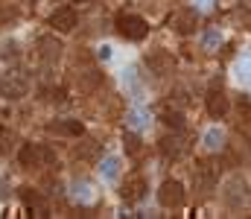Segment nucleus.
<instances>
[{"mask_svg": "<svg viewBox=\"0 0 251 219\" xmlns=\"http://www.w3.org/2000/svg\"><path fill=\"white\" fill-rule=\"evenodd\" d=\"M222 199L228 208H243L251 202V190H249V181L243 175H234L225 181V190H222Z\"/></svg>", "mask_w": 251, "mask_h": 219, "instance_id": "1", "label": "nucleus"}, {"mask_svg": "<svg viewBox=\"0 0 251 219\" xmlns=\"http://www.w3.org/2000/svg\"><path fill=\"white\" fill-rule=\"evenodd\" d=\"M26 91H29V82H26L24 71H9L0 79V94L6 99H21V97H26Z\"/></svg>", "mask_w": 251, "mask_h": 219, "instance_id": "2", "label": "nucleus"}, {"mask_svg": "<svg viewBox=\"0 0 251 219\" xmlns=\"http://www.w3.org/2000/svg\"><path fill=\"white\" fill-rule=\"evenodd\" d=\"M21 164H24V167H53V164H56V152H53L50 146L26 144L21 149Z\"/></svg>", "mask_w": 251, "mask_h": 219, "instance_id": "3", "label": "nucleus"}, {"mask_svg": "<svg viewBox=\"0 0 251 219\" xmlns=\"http://www.w3.org/2000/svg\"><path fill=\"white\" fill-rule=\"evenodd\" d=\"M117 32L128 41H140V38H146L149 26H146V21L140 15H120L117 18Z\"/></svg>", "mask_w": 251, "mask_h": 219, "instance_id": "4", "label": "nucleus"}, {"mask_svg": "<svg viewBox=\"0 0 251 219\" xmlns=\"http://www.w3.org/2000/svg\"><path fill=\"white\" fill-rule=\"evenodd\" d=\"M193 184H196V190L210 193V190L216 187V167H213L210 161H199V164L193 167Z\"/></svg>", "mask_w": 251, "mask_h": 219, "instance_id": "5", "label": "nucleus"}, {"mask_svg": "<svg viewBox=\"0 0 251 219\" xmlns=\"http://www.w3.org/2000/svg\"><path fill=\"white\" fill-rule=\"evenodd\" d=\"M158 202H161L164 208H181V205H184V184L176 181V178L164 181L161 190H158Z\"/></svg>", "mask_w": 251, "mask_h": 219, "instance_id": "6", "label": "nucleus"}, {"mask_svg": "<svg viewBox=\"0 0 251 219\" xmlns=\"http://www.w3.org/2000/svg\"><path fill=\"white\" fill-rule=\"evenodd\" d=\"M38 56H41V62H47V65H56L59 59H62V41L56 38V35H41L38 38Z\"/></svg>", "mask_w": 251, "mask_h": 219, "instance_id": "7", "label": "nucleus"}, {"mask_svg": "<svg viewBox=\"0 0 251 219\" xmlns=\"http://www.w3.org/2000/svg\"><path fill=\"white\" fill-rule=\"evenodd\" d=\"M146 68H149V73H155V76H164V73H170L176 68V59H173L170 50H152L146 56Z\"/></svg>", "mask_w": 251, "mask_h": 219, "instance_id": "8", "label": "nucleus"}, {"mask_svg": "<svg viewBox=\"0 0 251 219\" xmlns=\"http://www.w3.org/2000/svg\"><path fill=\"white\" fill-rule=\"evenodd\" d=\"M228 108H231L228 94H225L222 88H210V91H207V114H210V117H225Z\"/></svg>", "mask_w": 251, "mask_h": 219, "instance_id": "9", "label": "nucleus"}, {"mask_svg": "<svg viewBox=\"0 0 251 219\" xmlns=\"http://www.w3.org/2000/svg\"><path fill=\"white\" fill-rule=\"evenodd\" d=\"M184 152H187V141L181 135H167L161 141V155L167 161H178V158H184Z\"/></svg>", "mask_w": 251, "mask_h": 219, "instance_id": "10", "label": "nucleus"}, {"mask_svg": "<svg viewBox=\"0 0 251 219\" xmlns=\"http://www.w3.org/2000/svg\"><path fill=\"white\" fill-rule=\"evenodd\" d=\"M196 24H199V12H196V9H181V12L173 18V26H176L178 35H190V32L196 29Z\"/></svg>", "mask_w": 251, "mask_h": 219, "instance_id": "11", "label": "nucleus"}, {"mask_svg": "<svg viewBox=\"0 0 251 219\" xmlns=\"http://www.w3.org/2000/svg\"><path fill=\"white\" fill-rule=\"evenodd\" d=\"M120 193H123L126 202H140L143 193H146V178H143V175H131V178H126V184H123Z\"/></svg>", "mask_w": 251, "mask_h": 219, "instance_id": "12", "label": "nucleus"}, {"mask_svg": "<svg viewBox=\"0 0 251 219\" xmlns=\"http://www.w3.org/2000/svg\"><path fill=\"white\" fill-rule=\"evenodd\" d=\"M21 199H24V205L32 211V217H38V219H44L47 217V205H44V199L35 193V190H29V187H24L21 190Z\"/></svg>", "mask_w": 251, "mask_h": 219, "instance_id": "13", "label": "nucleus"}, {"mask_svg": "<svg viewBox=\"0 0 251 219\" xmlns=\"http://www.w3.org/2000/svg\"><path fill=\"white\" fill-rule=\"evenodd\" d=\"M100 82H102V73L97 71V68H82V71L76 73V85L82 91H94Z\"/></svg>", "mask_w": 251, "mask_h": 219, "instance_id": "14", "label": "nucleus"}, {"mask_svg": "<svg viewBox=\"0 0 251 219\" xmlns=\"http://www.w3.org/2000/svg\"><path fill=\"white\" fill-rule=\"evenodd\" d=\"M50 24H53L59 32H70V29L76 26V12H73V9H59V12H53Z\"/></svg>", "mask_w": 251, "mask_h": 219, "instance_id": "15", "label": "nucleus"}, {"mask_svg": "<svg viewBox=\"0 0 251 219\" xmlns=\"http://www.w3.org/2000/svg\"><path fill=\"white\" fill-rule=\"evenodd\" d=\"M47 129H50V132H59V135H70V138H82V132H85V126H82L79 120H62V123H50Z\"/></svg>", "mask_w": 251, "mask_h": 219, "instance_id": "16", "label": "nucleus"}, {"mask_svg": "<svg viewBox=\"0 0 251 219\" xmlns=\"http://www.w3.org/2000/svg\"><path fill=\"white\" fill-rule=\"evenodd\" d=\"M76 158H82V161H97L100 158V144L97 141H82V144L76 146Z\"/></svg>", "mask_w": 251, "mask_h": 219, "instance_id": "17", "label": "nucleus"}, {"mask_svg": "<svg viewBox=\"0 0 251 219\" xmlns=\"http://www.w3.org/2000/svg\"><path fill=\"white\" fill-rule=\"evenodd\" d=\"M73 196H76V202L91 205V202H94V187H91L88 181H76V184H73Z\"/></svg>", "mask_w": 251, "mask_h": 219, "instance_id": "18", "label": "nucleus"}, {"mask_svg": "<svg viewBox=\"0 0 251 219\" xmlns=\"http://www.w3.org/2000/svg\"><path fill=\"white\" fill-rule=\"evenodd\" d=\"M100 172H102V178H117L120 175V158H105L102 161V167H100Z\"/></svg>", "mask_w": 251, "mask_h": 219, "instance_id": "19", "label": "nucleus"}, {"mask_svg": "<svg viewBox=\"0 0 251 219\" xmlns=\"http://www.w3.org/2000/svg\"><path fill=\"white\" fill-rule=\"evenodd\" d=\"M222 144H225V135L219 129H207L204 132V146L207 149H222Z\"/></svg>", "mask_w": 251, "mask_h": 219, "instance_id": "20", "label": "nucleus"}, {"mask_svg": "<svg viewBox=\"0 0 251 219\" xmlns=\"http://www.w3.org/2000/svg\"><path fill=\"white\" fill-rule=\"evenodd\" d=\"M201 44H204V50H216V47L222 44V35H219V29H207V32L201 35Z\"/></svg>", "mask_w": 251, "mask_h": 219, "instance_id": "21", "label": "nucleus"}, {"mask_svg": "<svg viewBox=\"0 0 251 219\" xmlns=\"http://www.w3.org/2000/svg\"><path fill=\"white\" fill-rule=\"evenodd\" d=\"M12 144H15V135L6 126H0V155H9L12 152Z\"/></svg>", "mask_w": 251, "mask_h": 219, "instance_id": "22", "label": "nucleus"}, {"mask_svg": "<svg viewBox=\"0 0 251 219\" xmlns=\"http://www.w3.org/2000/svg\"><path fill=\"white\" fill-rule=\"evenodd\" d=\"M161 120H164L170 129H176V132H178V129H184V117H181V111H167Z\"/></svg>", "mask_w": 251, "mask_h": 219, "instance_id": "23", "label": "nucleus"}, {"mask_svg": "<svg viewBox=\"0 0 251 219\" xmlns=\"http://www.w3.org/2000/svg\"><path fill=\"white\" fill-rule=\"evenodd\" d=\"M123 144H126V152H128V155H140V138H137L134 132H126Z\"/></svg>", "mask_w": 251, "mask_h": 219, "instance_id": "24", "label": "nucleus"}, {"mask_svg": "<svg viewBox=\"0 0 251 219\" xmlns=\"http://www.w3.org/2000/svg\"><path fill=\"white\" fill-rule=\"evenodd\" d=\"M15 56H18V44L15 41H6L0 47V59H15Z\"/></svg>", "mask_w": 251, "mask_h": 219, "instance_id": "25", "label": "nucleus"}, {"mask_svg": "<svg viewBox=\"0 0 251 219\" xmlns=\"http://www.w3.org/2000/svg\"><path fill=\"white\" fill-rule=\"evenodd\" d=\"M128 126H134V129H140V126H146V117H143L140 111H131V114H128Z\"/></svg>", "mask_w": 251, "mask_h": 219, "instance_id": "26", "label": "nucleus"}, {"mask_svg": "<svg viewBox=\"0 0 251 219\" xmlns=\"http://www.w3.org/2000/svg\"><path fill=\"white\" fill-rule=\"evenodd\" d=\"M240 117H246L251 123V102L249 99H240Z\"/></svg>", "mask_w": 251, "mask_h": 219, "instance_id": "27", "label": "nucleus"}, {"mask_svg": "<svg viewBox=\"0 0 251 219\" xmlns=\"http://www.w3.org/2000/svg\"><path fill=\"white\" fill-rule=\"evenodd\" d=\"M9 199V184H6V178H0V202H6Z\"/></svg>", "mask_w": 251, "mask_h": 219, "instance_id": "28", "label": "nucleus"}, {"mask_svg": "<svg viewBox=\"0 0 251 219\" xmlns=\"http://www.w3.org/2000/svg\"><path fill=\"white\" fill-rule=\"evenodd\" d=\"M50 99H53V102H64V91H62V88L50 91Z\"/></svg>", "mask_w": 251, "mask_h": 219, "instance_id": "29", "label": "nucleus"}, {"mask_svg": "<svg viewBox=\"0 0 251 219\" xmlns=\"http://www.w3.org/2000/svg\"><path fill=\"white\" fill-rule=\"evenodd\" d=\"M237 18H240V21H246V24H251V12H249V9H240V12H237Z\"/></svg>", "mask_w": 251, "mask_h": 219, "instance_id": "30", "label": "nucleus"}, {"mask_svg": "<svg viewBox=\"0 0 251 219\" xmlns=\"http://www.w3.org/2000/svg\"><path fill=\"white\" fill-rule=\"evenodd\" d=\"M97 56H100V59H111V47H100Z\"/></svg>", "mask_w": 251, "mask_h": 219, "instance_id": "31", "label": "nucleus"}, {"mask_svg": "<svg viewBox=\"0 0 251 219\" xmlns=\"http://www.w3.org/2000/svg\"><path fill=\"white\" fill-rule=\"evenodd\" d=\"M196 3H199V6H210V0H196Z\"/></svg>", "mask_w": 251, "mask_h": 219, "instance_id": "32", "label": "nucleus"}]
</instances>
